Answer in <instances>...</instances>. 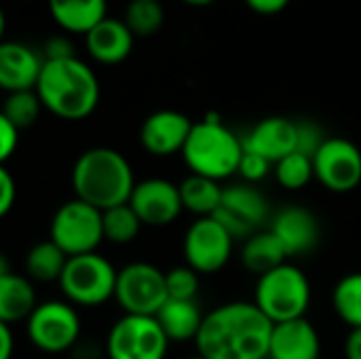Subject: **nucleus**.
Wrapping results in <instances>:
<instances>
[{
    "instance_id": "obj_18",
    "label": "nucleus",
    "mask_w": 361,
    "mask_h": 359,
    "mask_svg": "<svg viewBox=\"0 0 361 359\" xmlns=\"http://www.w3.org/2000/svg\"><path fill=\"white\" fill-rule=\"evenodd\" d=\"M269 231L281 241L288 256H302L315 250L319 241V222L315 214L300 205H288L279 209Z\"/></svg>"
},
{
    "instance_id": "obj_13",
    "label": "nucleus",
    "mask_w": 361,
    "mask_h": 359,
    "mask_svg": "<svg viewBox=\"0 0 361 359\" xmlns=\"http://www.w3.org/2000/svg\"><path fill=\"white\" fill-rule=\"evenodd\" d=\"M214 218L233 235V239H247L267 222L269 201L254 184H231L222 188V199Z\"/></svg>"
},
{
    "instance_id": "obj_4",
    "label": "nucleus",
    "mask_w": 361,
    "mask_h": 359,
    "mask_svg": "<svg viewBox=\"0 0 361 359\" xmlns=\"http://www.w3.org/2000/svg\"><path fill=\"white\" fill-rule=\"evenodd\" d=\"M241 157V138L216 114H207L203 121L192 123L188 140L182 148V159L190 174L205 176L216 182L237 174Z\"/></svg>"
},
{
    "instance_id": "obj_24",
    "label": "nucleus",
    "mask_w": 361,
    "mask_h": 359,
    "mask_svg": "<svg viewBox=\"0 0 361 359\" xmlns=\"http://www.w3.org/2000/svg\"><path fill=\"white\" fill-rule=\"evenodd\" d=\"M288 252L281 245V241L267 229L258 231L256 235L247 237L241 250V262L243 267L254 275H264L281 264L288 262Z\"/></svg>"
},
{
    "instance_id": "obj_42",
    "label": "nucleus",
    "mask_w": 361,
    "mask_h": 359,
    "mask_svg": "<svg viewBox=\"0 0 361 359\" xmlns=\"http://www.w3.org/2000/svg\"><path fill=\"white\" fill-rule=\"evenodd\" d=\"M186 2L188 6H207V4H214L216 0H182Z\"/></svg>"
},
{
    "instance_id": "obj_8",
    "label": "nucleus",
    "mask_w": 361,
    "mask_h": 359,
    "mask_svg": "<svg viewBox=\"0 0 361 359\" xmlns=\"http://www.w3.org/2000/svg\"><path fill=\"white\" fill-rule=\"evenodd\" d=\"M80 317L74 305L68 300H44L25 320V332L30 343L51 355H59L76 347L80 341Z\"/></svg>"
},
{
    "instance_id": "obj_30",
    "label": "nucleus",
    "mask_w": 361,
    "mask_h": 359,
    "mask_svg": "<svg viewBox=\"0 0 361 359\" xmlns=\"http://www.w3.org/2000/svg\"><path fill=\"white\" fill-rule=\"evenodd\" d=\"M42 102L38 97V93L34 89L27 91H15V93H6L4 106H2V114L21 131L32 127L40 112H42Z\"/></svg>"
},
{
    "instance_id": "obj_21",
    "label": "nucleus",
    "mask_w": 361,
    "mask_h": 359,
    "mask_svg": "<svg viewBox=\"0 0 361 359\" xmlns=\"http://www.w3.org/2000/svg\"><path fill=\"white\" fill-rule=\"evenodd\" d=\"M154 317L169 343H188L197 339L205 315L201 313L197 300L167 298V303L159 309Z\"/></svg>"
},
{
    "instance_id": "obj_19",
    "label": "nucleus",
    "mask_w": 361,
    "mask_h": 359,
    "mask_svg": "<svg viewBox=\"0 0 361 359\" xmlns=\"http://www.w3.org/2000/svg\"><path fill=\"white\" fill-rule=\"evenodd\" d=\"M319 355L322 339L307 317L273 326L269 359H319Z\"/></svg>"
},
{
    "instance_id": "obj_23",
    "label": "nucleus",
    "mask_w": 361,
    "mask_h": 359,
    "mask_svg": "<svg viewBox=\"0 0 361 359\" xmlns=\"http://www.w3.org/2000/svg\"><path fill=\"white\" fill-rule=\"evenodd\" d=\"M49 13L59 28L70 34H87L106 19L108 0H47Z\"/></svg>"
},
{
    "instance_id": "obj_11",
    "label": "nucleus",
    "mask_w": 361,
    "mask_h": 359,
    "mask_svg": "<svg viewBox=\"0 0 361 359\" xmlns=\"http://www.w3.org/2000/svg\"><path fill=\"white\" fill-rule=\"evenodd\" d=\"M233 235L214 218H197L182 241L186 267L199 275H214L222 271L233 256Z\"/></svg>"
},
{
    "instance_id": "obj_7",
    "label": "nucleus",
    "mask_w": 361,
    "mask_h": 359,
    "mask_svg": "<svg viewBox=\"0 0 361 359\" xmlns=\"http://www.w3.org/2000/svg\"><path fill=\"white\" fill-rule=\"evenodd\" d=\"M49 239L68 258L97 252L104 241L102 212L76 197L61 203L53 214Z\"/></svg>"
},
{
    "instance_id": "obj_14",
    "label": "nucleus",
    "mask_w": 361,
    "mask_h": 359,
    "mask_svg": "<svg viewBox=\"0 0 361 359\" xmlns=\"http://www.w3.org/2000/svg\"><path fill=\"white\" fill-rule=\"evenodd\" d=\"M129 205L140 218L142 226H169L184 212L180 201L178 184L165 178H148L135 182L133 193L129 197Z\"/></svg>"
},
{
    "instance_id": "obj_39",
    "label": "nucleus",
    "mask_w": 361,
    "mask_h": 359,
    "mask_svg": "<svg viewBox=\"0 0 361 359\" xmlns=\"http://www.w3.org/2000/svg\"><path fill=\"white\" fill-rule=\"evenodd\" d=\"M15 351V339L11 326L0 322V359H13Z\"/></svg>"
},
{
    "instance_id": "obj_16",
    "label": "nucleus",
    "mask_w": 361,
    "mask_h": 359,
    "mask_svg": "<svg viewBox=\"0 0 361 359\" xmlns=\"http://www.w3.org/2000/svg\"><path fill=\"white\" fill-rule=\"evenodd\" d=\"M241 142L245 152H254L275 167L277 161L298 150V123L286 116H269L256 123Z\"/></svg>"
},
{
    "instance_id": "obj_15",
    "label": "nucleus",
    "mask_w": 361,
    "mask_h": 359,
    "mask_svg": "<svg viewBox=\"0 0 361 359\" xmlns=\"http://www.w3.org/2000/svg\"><path fill=\"white\" fill-rule=\"evenodd\" d=\"M192 121L178 110H157L140 127V144L152 157H171L182 152Z\"/></svg>"
},
{
    "instance_id": "obj_33",
    "label": "nucleus",
    "mask_w": 361,
    "mask_h": 359,
    "mask_svg": "<svg viewBox=\"0 0 361 359\" xmlns=\"http://www.w3.org/2000/svg\"><path fill=\"white\" fill-rule=\"evenodd\" d=\"M273 169V163H269L267 159L254 154V152H245L243 150V157H241V163H239V169L237 174L243 178L245 184H256L260 180H264Z\"/></svg>"
},
{
    "instance_id": "obj_34",
    "label": "nucleus",
    "mask_w": 361,
    "mask_h": 359,
    "mask_svg": "<svg viewBox=\"0 0 361 359\" xmlns=\"http://www.w3.org/2000/svg\"><path fill=\"white\" fill-rule=\"evenodd\" d=\"M298 123V152L313 159L317 148L324 144L326 135L313 121H296Z\"/></svg>"
},
{
    "instance_id": "obj_20",
    "label": "nucleus",
    "mask_w": 361,
    "mask_h": 359,
    "mask_svg": "<svg viewBox=\"0 0 361 359\" xmlns=\"http://www.w3.org/2000/svg\"><path fill=\"white\" fill-rule=\"evenodd\" d=\"M133 34L123 19L106 17L85 34L87 53L102 66L123 63L133 51Z\"/></svg>"
},
{
    "instance_id": "obj_3",
    "label": "nucleus",
    "mask_w": 361,
    "mask_h": 359,
    "mask_svg": "<svg viewBox=\"0 0 361 359\" xmlns=\"http://www.w3.org/2000/svg\"><path fill=\"white\" fill-rule=\"evenodd\" d=\"M135 186L133 167L127 157L108 146L85 150L72 167V188L76 199L106 212L129 203Z\"/></svg>"
},
{
    "instance_id": "obj_35",
    "label": "nucleus",
    "mask_w": 361,
    "mask_h": 359,
    "mask_svg": "<svg viewBox=\"0 0 361 359\" xmlns=\"http://www.w3.org/2000/svg\"><path fill=\"white\" fill-rule=\"evenodd\" d=\"M17 144H19V129L0 110V165H4L15 154Z\"/></svg>"
},
{
    "instance_id": "obj_9",
    "label": "nucleus",
    "mask_w": 361,
    "mask_h": 359,
    "mask_svg": "<svg viewBox=\"0 0 361 359\" xmlns=\"http://www.w3.org/2000/svg\"><path fill=\"white\" fill-rule=\"evenodd\" d=\"M169 341L157 317L123 315L106 336L108 359H165Z\"/></svg>"
},
{
    "instance_id": "obj_22",
    "label": "nucleus",
    "mask_w": 361,
    "mask_h": 359,
    "mask_svg": "<svg viewBox=\"0 0 361 359\" xmlns=\"http://www.w3.org/2000/svg\"><path fill=\"white\" fill-rule=\"evenodd\" d=\"M36 290L32 279L19 273H6L0 277V322L13 326L25 322L36 309Z\"/></svg>"
},
{
    "instance_id": "obj_1",
    "label": "nucleus",
    "mask_w": 361,
    "mask_h": 359,
    "mask_svg": "<svg viewBox=\"0 0 361 359\" xmlns=\"http://www.w3.org/2000/svg\"><path fill=\"white\" fill-rule=\"evenodd\" d=\"M273 322L254 303H224L203 317L195 339L205 359H269Z\"/></svg>"
},
{
    "instance_id": "obj_25",
    "label": "nucleus",
    "mask_w": 361,
    "mask_h": 359,
    "mask_svg": "<svg viewBox=\"0 0 361 359\" xmlns=\"http://www.w3.org/2000/svg\"><path fill=\"white\" fill-rule=\"evenodd\" d=\"M182 207L197 218H209L216 214L220 199H222V186L216 180H209L205 176L190 174L178 184Z\"/></svg>"
},
{
    "instance_id": "obj_28",
    "label": "nucleus",
    "mask_w": 361,
    "mask_h": 359,
    "mask_svg": "<svg viewBox=\"0 0 361 359\" xmlns=\"http://www.w3.org/2000/svg\"><path fill=\"white\" fill-rule=\"evenodd\" d=\"M102 229H104V241H110L114 245H127L137 239L142 231V222L131 209V205L125 203L102 212Z\"/></svg>"
},
{
    "instance_id": "obj_29",
    "label": "nucleus",
    "mask_w": 361,
    "mask_h": 359,
    "mask_svg": "<svg viewBox=\"0 0 361 359\" xmlns=\"http://www.w3.org/2000/svg\"><path fill=\"white\" fill-rule=\"evenodd\" d=\"M123 21L133 36H152L163 28L165 11L161 0H131Z\"/></svg>"
},
{
    "instance_id": "obj_41",
    "label": "nucleus",
    "mask_w": 361,
    "mask_h": 359,
    "mask_svg": "<svg viewBox=\"0 0 361 359\" xmlns=\"http://www.w3.org/2000/svg\"><path fill=\"white\" fill-rule=\"evenodd\" d=\"M6 273H11V262H8V258L0 252V277H4Z\"/></svg>"
},
{
    "instance_id": "obj_6",
    "label": "nucleus",
    "mask_w": 361,
    "mask_h": 359,
    "mask_svg": "<svg viewBox=\"0 0 361 359\" xmlns=\"http://www.w3.org/2000/svg\"><path fill=\"white\" fill-rule=\"evenodd\" d=\"M116 269L97 252L68 258L59 277V290L74 307H99L114 298Z\"/></svg>"
},
{
    "instance_id": "obj_27",
    "label": "nucleus",
    "mask_w": 361,
    "mask_h": 359,
    "mask_svg": "<svg viewBox=\"0 0 361 359\" xmlns=\"http://www.w3.org/2000/svg\"><path fill=\"white\" fill-rule=\"evenodd\" d=\"M332 307L341 322H345L351 330L361 328V271L338 279L332 292Z\"/></svg>"
},
{
    "instance_id": "obj_37",
    "label": "nucleus",
    "mask_w": 361,
    "mask_h": 359,
    "mask_svg": "<svg viewBox=\"0 0 361 359\" xmlns=\"http://www.w3.org/2000/svg\"><path fill=\"white\" fill-rule=\"evenodd\" d=\"M42 57L44 59H68V57H76V51H74L70 38L51 36L42 47Z\"/></svg>"
},
{
    "instance_id": "obj_17",
    "label": "nucleus",
    "mask_w": 361,
    "mask_h": 359,
    "mask_svg": "<svg viewBox=\"0 0 361 359\" xmlns=\"http://www.w3.org/2000/svg\"><path fill=\"white\" fill-rule=\"evenodd\" d=\"M44 57L25 42H0V89L6 93L34 89L42 70Z\"/></svg>"
},
{
    "instance_id": "obj_36",
    "label": "nucleus",
    "mask_w": 361,
    "mask_h": 359,
    "mask_svg": "<svg viewBox=\"0 0 361 359\" xmlns=\"http://www.w3.org/2000/svg\"><path fill=\"white\" fill-rule=\"evenodd\" d=\"M17 199V184L15 178L11 176V171L0 165V220L13 209Z\"/></svg>"
},
{
    "instance_id": "obj_40",
    "label": "nucleus",
    "mask_w": 361,
    "mask_h": 359,
    "mask_svg": "<svg viewBox=\"0 0 361 359\" xmlns=\"http://www.w3.org/2000/svg\"><path fill=\"white\" fill-rule=\"evenodd\" d=\"M345 355L347 359H361V328L351 330V334L345 343Z\"/></svg>"
},
{
    "instance_id": "obj_44",
    "label": "nucleus",
    "mask_w": 361,
    "mask_h": 359,
    "mask_svg": "<svg viewBox=\"0 0 361 359\" xmlns=\"http://www.w3.org/2000/svg\"><path fill=\"white\" fill-rule=\"evenodd\" d=\"M188 359H205V358H201V355H195V358H188Z\"/></svg>"
},
{
    "instance_id": "obj_12",
    "label": "nucleus",
    "mask_w": 361,
    "mask_h": 359,
    "mask_svg": "<svg viewBox=\"0 0 361 359\" xmlns=\"http://www.w3.org/2000/svg\"><path fill=\"white\" fill-rule=\"evenodd\" d=\"M315 180L330 193H351L361 184V150L347 138H326L313 154Z\"/></svg>"
},
{
    "instance_id": "obj_26",
    "label": "nucleus",
    "mask_w": 361,
    "mask_h": 359,
    "mask_svg": "<svg viewBox=\"0 0 361 359\" xmlns=\"http://www.w3.org/2000/svg\"><path fill=\"white\" fill-rule=\"evenodd\" d=\"M66 262H68V256L51 239L38 241L25 254V260H23L25 277L32 281H40V284L59 281Z\"/></svg>"
},
{
    "instance_id": "obj_32",
    "label": "nucleus",
    "mask_w": 361,
    "mask_h": 359,
    "mask_svg": "<svg viewBox=\"0 0 361 359\" xmlns=\"http://www.w3.org/2000/svg\"><path fill=\"white\" fill-rule=\"evenodd\" d=\"M167 298L173 300H195L199 292V273L190 267H173L165 273Z\"/></svg>"
},
{
    "instance_id": "obj_38",
    "label": "nucleus",
    "mask_w": 361,
    "mask_h": 359,
    "mask_svg": "<svg viewBox=\"0 0 361 359\" xmlns=\"http://www.w3.org/2000/svg\"><path fill=\"white\" fill-rule=\"evenodd\" d=\"M256 15H264V17H271V15H279L281 11L288 8V4L292 0H243Z\"/></svg>"
},
{
    "instance_id": "obj_10",
    "label": "nucleus",
    "mask_w": 361,
    "mask_h": 359,
    "mask_svg": "<svg viewBox=\"0 0 361 359\" xmlns=\"http://www.w3.org/2000/svg\"><path fill=\"white\" fill-rule=\"evenodd\" d=\"M114 298L127 315L154 317L167 303L165 273L150 262H131L116 273Z\"/></svg>"
},
{
    "instance_id": "obj_2",
    "label": "nucleus",
    "mask_w": 361,
    "mask_h": 359,
    "mask_svg": "<svg viewBox=\"0 0 361 359\" xmlns=\"http://www.w3.org/2000/svg\"><path fill=\"white\" fill-rule=\"evenodd\" d=\"M34 91L42 108L63 121H82L99 104V80L78 57L44 59Z\"/></svg>"
},
{
    "instance_id": "obj_5",
    "label": "nucleus",
    "mask_w": 361,
    "mask_h": 359,
    "mask_svg": "<svg viewBox=\"0 0 361 359\" xmlns=\"http://www.w3.org/2000/svg\"><path fill=\"white\" fill-rule=\"evenodd\" d=\"M254 305L275 324L305 317L311 305V281L296 264H281L258 277Z\"/></svg>"
},
{
    "instance_id": "obj_31",
    "label": "nucleus",
    "mask_w": 361,
    "mask_h": 359,
    "mask_svg": "<svg viewBox=\"0 0 361 359\" xmlns=\"http://www.w3.org/2000/svg\"><path fill=\"white\" fill-rule=\"evenodd\" d=\"M275 176L286 190H302L315 178L313 159L296 150L275 163Z\"/></svg>"
},
{
    "instance_id": "obj_43",
    "label": "nucleus",
    "mask_w": 361,
    "mask_h": 359,
    "mask_svg": "<svg viewBox=\"0 0 361 359\" xmlns=\"http://www.w3.org/2000/svg\"><path fill=\"white\" fill-rule=\"evenodd\" d=\"M4 32H6V17H4V11L0 8V42H2Z\"/></svg>"
}]
</instances>
